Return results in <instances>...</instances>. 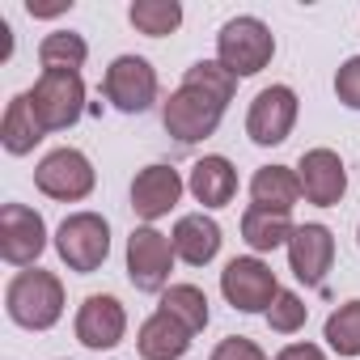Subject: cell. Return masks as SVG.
<instances>
[{"mask_svg": "<svg viewBox=\"0 0 360 360\" xmlns=\"http://www.w3.org/2000/svg\"><path fill=\"white\" fill-rule=\"evenodd\" d=\"M64 284L56 271L26 267L5 284V314L22 330H51L64 318Z\"/></svg>", "mask_w": 360, "mask_h": 360, "instance_id": "obj_1", "label": "cell"}, {"mask_svg": "<svg viewBox=\"0 0 360 360\" xmlns=\"http://www.w3.org/2000/svg\"><path fill=\"white\" fill-rule=\"evenodd\" d=\"M271 56H276V34H271V26L263 22V18H233V22H225L221 26V34H217V60L242 81V77H255V72H263L267 64H271Z\"/></svg>", "mask_w": 360, "mask_h": 360, "instance_id": "obj_2", "label": "cell"}, {"mask_svg": "<svg viewBox=\"0 0 360 360\" xmlns=\"http://www.w3.org/2000/svg\"><path fill=\"white\" fill-rule=\"evenodd\" d=\"M56 255L68 271L89 276L110 259V221L102 212H72L56 229Z\"/></svg>", "mask_w": 360, "mask_h": 360, "instance_id": "obj_3", "label": "cell"}, {"mask_svg": "<svg viewBox=\"0 0 360 360\" xmlns=\"http://www.w3.org/2000/svg\"><path fill=\"white\" fill-rule=\"evenodd\" d=\"M34 187H39L47 200L81 204V200H89L94 187H98V169H94V161H89L81 148H51V153L34 165Z\"/></svg>", "mask_w": 360, "mask_h": 360, "instance_id": "obj_4", "label": "cell"}, {"mask_svg": "<svg viewBox=\"0 0 360 360\" xmlns=\"http://www.w3.org/2000/svg\"><path fill=\"white\" fill-rule=\"evenodd\" d=\"M221 292L238 314H267L271 301L280 297V280H276L271 263H263L259 255H242V259L225 263Z\"/></svg>", "mask_w": 360, "mask_h": 360, "instance_id": "obj_5", "label": "cell"}, {"mask_svg": "<svg viewBox=\"0 0 360 360\" xmlns=\"http://www.w3.org/2000/svg\"><path fill=\"white\" fill-rule=\"evenodd\" d=\"M221 119H225V106H217L208 94H200L191 85H178L161 102V123L178 144H200V140L217 136Z\"/></svg>", "mask_w": 360, "mask_h": 360, "instance_id": "obj_6", "label": "cell"}, {"mask_svg": "<svg viewBox=\"0 0 360 360\" xmlns=\"http://www.w3.org/2000/svg\"><path fill=\"white\" fill-rule=\"evenodd\" d=\"M174 242L169 233L140 225L127 238V280L136 292H165L169 288V271H174Z\"/></svg>", "mask_w": 360, "mask_h": 360, "instance_id": "obj_7", "label": "cell"}, {"mask_svg": "<svg viewBox=\"0 0 360 360\" xmlns=\"http://www.w3.org/2000/svg\"><path fill=\"white\" fill-rule=\"evenodd\" d=\"M34 115L47 131H68L85 115V81L81 72H39L34 89H26Z\"/></svg>", "mask_w": 360, "mask_h": 360, "instance_id": "obj_8", "label": "cell"}, {"mask_svg": "<svg viewBox=\"0 0 360 360\" xmlns=\"http://www.w3.org/2000/svg\"><path fill=\"white\" fill-rule=\"evenodd\" d=\"M297 115H301V102H297V89L292 85H267L255 94L250 110H246V136L259 144V148H271V144H284L297 127Z\"/></svg>", "mask_w": 360, "mask_h": 360, "instance_id": "obj_9", "label": "cell"}, {"mask_svg": "<svg viewBox=\"0 0 360 360\" xmlns=\"http://www.w3.org/2000/svg\"><path fill=\"white\" fill-rule=\"evenodd\" d=\"M102 94L115 110L144 115L157 102V68L144 56H119V60H110V68L102 77Z\"/></svg>", "mask_w": 360, "mask_h": 360, "instance_id": "obj_10", "label": "cell"}, {"mask_svg": "<svg viewBox=\"0 0 360 360\" xmlns=\"http://www.w3.org/2000/svg\"><path fill=\"white\" fill-rule=\"evenodd\" d=\"M47 250V221L26 204L0 208V259L9 267H34Z\"/></svg>", "mask_w": 360, "mask_h": 360, "instance_id": "obj_11", "label": "cell"}, {"mask_svg": "<svg viewBox=\"0 0 360 360\" xmlns=\"http://www.w3.org/2000/svg\"><path fill=\"white\" fill-rule=\"evenodd\" d=\"M72 330H77V343H81V347H89V352H110V347H119L123 335H127V309H123L119 297L94 292V297L81 301Z\"/></svg>", "mask_w": 360, "mask_h": 360, "instance_id": "obj_12", "label": "cell"}, {"mask_svg": "<svg viewBox=\"0 0 360 360\" xmlns=\"http://www.w3.org/2000/svg\"><path fill=\"white\" fill-rule=\"evenodd\" d=\"M183 191H187L183 174H178L174 165L153 161V165H144V169L131 178V212H136L144 225H153V221H161V217H169V212L178 208Z\"/></svg>", "mask_w": 360, "mask_h": 360, "instance_id": "obj_13", "label": "cell"}, {"mask_svg": "<svg viewBox=\"0 0 360 360\" xmlns=\"http://www.w3.org/2000/svg\"><path fill=\"white\" fill-rule=\"evenodd\" d=\"M284 250H288V271H292L305 288H318V284L326 280L330 263H335V233H330L326 225L309 221V225H297V229H292V238H288Z\"/></svg>", "mask_w": 360, "mask_h": 360, "instance_id": "obj_14", "label": "cell"}, {"mask_svg": "<svg viewBox=\"0 0 360 360\" xmlns=\"http://www.w3.org/2000/svg\"><path fill=\"white\" fill-rule=\"evenodd\" d=\"M297 178H301V195L314 208H335L347 191V169L343 157L335 148H309L297 161Z\"/></svg>", "mask_w": 360, "mask_h": 360, "instance_id": "obj_15", "label": "cell"}, {"mask_svg": "<svg viewBox=\"0 0 360 360\" xmlns=\"http://www.w3.org/2000/svg\"><path fill=\"white\" fill-rule=\"evenodd\" d=\"M191 339L195 335L178 318H169L165 309H153L136 330V352L140 360H183L191 352Z\"/></svg>", "mask_w": 360, "mask_h": 360, "instance_id": "obj_16", "label": "cell"}, {"mask_svg": "<svg viewBox=\"0 0 360 360\" xmlns=\"http://www.w3.org/2000/svg\"><path fill=\"white\" fill-rule=\"evenodd\" d=\"M187 191H191V200L204 204L208 212L233 204V195H238V169H233V161L221 157V153L200 157V161L191 165V174H187Z\"/></svg>", "mask_w": 360, "mask_h": 360, "instance_id": "obj_17", "label": "cell"}, {"mask_svg": "<svg viewBox=\"0 0 360 360\" xmlns=\"http://www.w3.org/2000/svg\"><path fill=\"white\" fill-rule=\"evenodd\" d=\"M169 242H174V255L183 259L187 267H208V263L221 255V242H225V238H221V225H217L212 217L187 212V217H178Z\"/></svg>", "mask_w": 360, "mask_h": 360, "instance_id": "obj_18", "label": "cell"}, {"mask_svg": "<svg viewBox=\"0 0 360 360\" xmlns=\"http://www.w3.org/2000/svg\"><path fill=\"white\" fill-rule=\"evenodd\" d=\"M301 178L292 165H259L250 178V204L267 212H292L301 204Z\"/></svg>", "mask_w": 360, "mask_h": 360, "instance_id": "obj_19", "label": "cell"}, {"mask_svg": "<svg viewBox=\"0 0 360 360\" xmlns=\"http://www.w3.org/2000/svg\"><path fill=\"white\" fill-rule=\"evenodd\" d=\"M43 136H47V127L39 123L30 94H18V98L5 106V119H0V144H5V153L26 157V153H34V144H39Z\"/></svg>", "mask_w": 360, "mask_h": 360, "instance_id": "obj_20", "label": "cell"}, {"mask_svg": "<svg viewBox=\"0 0 360 360\" xmlns=\"http://www.w3.org/2000/svg\"><path fill=\"white\" fill-rule=\"evenodd\" d=\"M292 221H288V212H267V208H246L242 212V242L255 250V255H271V250H280V246H288V238H292Z\"/></svg>", "mask_w": 360, "mask_h": 360, "instance_id": "obj_21", "label": "cell"}, {"mask_svg": "<svg viewBox=\"0 0 360 360\" xmlns=\"http://www.w3.org/2000/svg\"><path fill=\"white\" fill-rule=\"evenodd\" d=\"M157 309H165L169 318H178L191 335H200V330L212 322L208 297H204V288H195V284H169V288L161 292V305H157Z\"/></svg>", "mask_w": 360, "mask_h": 360, "instance_id": "obj_22", "label": "cell"}, {"mask_svg": "<svg viewBox=\"0 0 360 360\" xmlns=\"http://www.w3.org/2000/svg\"><path fill=\"white\" fill-rule=\"evenodd\" d=\"M89 60V43L77 30H56L39 43V64L43 72H81Z\"/></svg>", "mask_w": 360, "mask_h": 360, "instance_id": "obj_23", "label": "cell"}, {"mask_svg": "<svg viewBox=\"0 0 360 360\" xmlns=\"http://www.w3.org/2000/svg\"><path fill=\"white\" fill-rule=\"evenodd\" d=\"M127 22L148 39H165L183 26V5L178 0H131Z\"/></svg>", "mask_w": 360, "mask_h": 360, "instance_id": "obj_24", "label": "cell"}, {"mask_svg": "<svg viewBox=\"0 0 360 360\" xmlns=\"http://www.w3.org/2000/svg\"><path fill=\"white\" fill-rule=\"evenodd\" d=\"M183 85H191V89H200V94H208L217 106H229V102H233V89H238V77H233L221 60H195V64L187 68Z\"/></svg>", "mask_w": 360, "mask_h": 360, "instance_id": "obj_25", "label": "cell"}, {"mask_svg": "<svg viewBox=\"0 0 360 360\" xmlns=\"http://www.w3.org/2000/svg\"><path fill=\"white\" fill-rule=\"evenodd\" d=\"M322 339L330 343L335 356H360V301H343V305L326 318Z\"/></svg>", "mask_w": 360, "mask_h": 360, "instance_id": "obj_26", "label": "cell"}, {"mask_svg": "<svg viewBox=\"0 0 360 360\" xmlns=\"http://www.w3.org/2000/svg\"><path fill=\"white\" fill-rule=\"evenodd\" d=\"M263 318H267V326H271L276 335H297V330L305 326V318H309V305L301 301V292L280 288V297L271 301V309H267Z\"/></svg>", "mask_w": 360, "mask_h": 360, "instance_id": "obj_27", "label": "cell"}, {"mask_svg": "<svg viewBox=\"0 0 360 360\" xmlns=\"http://www.w3.org/2000/svg\"><path fill=\"white\" fill-rule=\"evenodd\" d=\"M335 94L347 110H360V56H352L347 64H339L335 72Z\"/></svg>", "mask_w": 360, "mask_h": 360, "instance_id": "obj_28", "label": "cell"}, {"mask_svg": "<svg viewBox=\"0 0 360 360\" xmlns=\"http://www.w3.org/2000/svg\"><path fill=\"white\" fill-rule=\"evenodd\" d=\"M212 360H271L255 339H246V335H229V339H221L217 347H212Z\"/></svg>", "mask_w": 360, "mask_h": 360, "instance_id": "obj_29", "label": "cell"}, {"mask_svg": "<svg viewBox=\"0 0 360 360\" xmlns=\"http://www.w3.org/2000/svg\"><path fill=\"white\" fill-rule=\"evenodd\" d=\"M271 360H326V352H322L318 343H288V347H280Z\"/></svg>", "mask_w": 360, "mask_h": 360, "instance_id": "obj_30", "label": "cell"}, {"mask_svg": "<svg viewBox=\"0 0 360 360\" xmlns=\"http://www.w3.org/2000/svg\"><path fill=\"white\" fill-rule=\"evenodd\" d=\"M68 9H72V0H68V5H34V0H30V5H26L30 18H60V13H68Z\"/></svg>", "mask_w": 360, "mask_h": 360, "instance_id": "obj_31", "label": "cell"}, {"mask_svg": "<svg viewBox=\"0 0 360 360\" xmlns=\"http://www.w3.org/2000/svg\"><path fill=\"white\" fill-rule=\"evenodd\" d=\"M356 242H360V229H356Z\"/></svg>", "mask_w": 360, "mask_h": 360, "instance_id": "obj_32", "label": "cell"}]
</instances>
